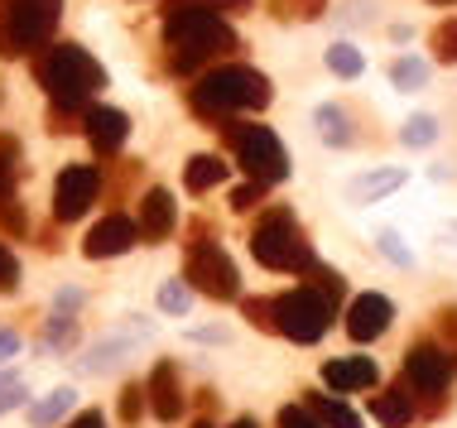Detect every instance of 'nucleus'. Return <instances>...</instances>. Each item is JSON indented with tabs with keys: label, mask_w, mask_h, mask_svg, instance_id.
I'll use <instances>...</instances> for the list:
<instances>
[{
	"label": "nucleus",
	"mask_w": 457,
	"mask_h": 428,
	"mask_svg": "<svg viewBox=\"0 0 457 428\" xmlns=\"http://www.w3.org/2000/svg\"><path fill=\"white\" fill-rule=\"evenodd\" d=\"M164 48H169V72L179 78H193L203 72V63L231 54L237 48V34L231 24L207 5H174L164 20Z\"/></svg>",
	"instance_id": "1"
},
{
	"label": "nucleus",
	"mask_w": 457,
	"mask_h": 428,
	"mask_svg": "<svg viewBox=\"0 0 457 428\" xmlns=\"http://www.w3.org/2000/svg\"><path fill=\"white\" fill-rule=\"evenodd\" d=\"M34 78L58 111H87V102L106 87V68L78 44H48L34 63Z\"/></svg>",
	"instance_id": "2"
},
{
	"label": "nucleus",
	"mask_w": 457,
	"mask_h": 428,
	"mask_svg": "<svg viewBox=\"0 0 457 428\" xmlns=\"http://www.w3.org/2000/svg\"><path fill=\"white\" fill-rule=\"evenodd\" d=\"M270 106V78L245 63H227L197 78L193 87V111L197 116H241Z\"/></svg>",
	"instance_id": "3"
},
{
	"label": "nucleus",
	"mask_w": 457,
	"mask_h": 428,
	"mask_svg": "<svg viewBox=\"0 0 457 428\" xmlns=\"http://www.w3.org/2000/svg\"><path fill=\"white\" fill-rule=\"evenodd\" d=\"M251 255L265 265V270L275 275H308L313 270V246H308V236L299 231L289 207H270V212L255 222L251 231Z\"/></svg>",
	"instance_id": "4"
},
{
	"label": "nucleus",
	"mask_w": 457,
	"mask_h": 428,
	"mask_svg": "<svg viewBox=\"0 0 457 428\" xmlns=\"http://www.w3.org/2000/svg\"><path fill=\"white\" fill-rule=\"evenodd\" d=\"M63 20V0H0V58H24L48 44Z\"/></svg>",
	"instance_id": "5"
},
{
	"label": "nucleus",
	"mask_w": 457,
	"mask_h": 428,
	"mask_svg": "<svg viewBox=\"0 0 457 428\" xmlns=\"http://www.w3.org/2000/svg\"><path fill=\"white\" fill-rule=\"evenodd\" d=\"M227 144H231V154H237L245 178H261V183L289 178V150L279 144V136L270 126H231Z\"/></svg>",
	"instance_id": "6"
},
{
	"label": "nucleus",
	"mask_w": 457,
	"mask_h": 428,
	"mask_svg": "<svg viewBox=\"0 0 457 428\" xmlns=\"http://www.w3.org/2000/svg\"><path fill=\"white\" fill-rule=\"evenodd\" d=\"M275 309H279V333L289 337V342H299V347H308V342H323V337H328L337 303H332L323 289L299 284V289L279 293Z\"/></svg>",
	"instance_id": "7"
},
{
	"label": "nucleus",
	"mask_w": 457,
	"mask_h": 428,
	"mask_svg": "<svg viewBox=\"0 0 457 428\" xmlns=\"http://www.w3.org/2000/svg\"><path fill=\"white\" fill-rule=\"evenodd\" d=\"M183 279H188V289L207 293V299H217V303H231L241 293L237 265H231V255L221 251L217 241H193L188 265H183Z\"/></svg>",
	"instance_id": "8"
},
{
	"label": "nucleus",
	"mask_w": 457,
	"mask_h": 428,
	"mask_svg": "<svg viewBox=\"0 0 457 428\" xmlns=\"http://www.w3.org/2000/svg\"><path fill=\"white\" fill-rule=\"evenodd\" d=\"M453 375H457V361L438 342H419V347H410V357H404V385L414 395H428V399L443 395L453 385Z\"/></svg>",
	"instance_id": "9"
},
{
	"label": "nucleus",
	"mask_w": 457,
	"mask_h": 428,
	"mask_svg": "<svg viewBox=\"0 0 457 428\" xmlns=\"http://www.w3.org/2000/svg\"><path fill=\"white\" fill-rule=\"evenodd\" d=\"M102 198V174L96 164H68L54 183V217L58 222H78L87 217V207Z\"/></svg>",
	"instance_id": "10"
},
{
	"label": "nucleus",
	"mask_w": 457,
	"mask_h": 428,
	"mask_svg": "<svg viewBox=\"0 0 457 428\" xmlns=\"http://www.w3.org/2000/svg\"><path fill=\"white\" fill-rule=\"evenodd\" d=\"M130 246H140V226H135L126 212H111L87 231L82 255H87V260H116V255H126Z\"/></svg>",
	"instance_id": "11"
},
{
	"label": "nucleus",
	"mask_w": 457,
	"mask_h": 428,
	"mask_svg": "<svg viewBox=\"0 0 457 428\" xmlns=\"http://www.w3.org/2000/svg\"><path fill=\"white\" fill-rule=\"evenodd\" d=\"M390 317H395V303L386 293H356L347 303V337L352 342H376L390 333Z\"/></svg>",
	"instance_id": "12"
},
{
	"label": "nucleus",
	"mask_w": 457,
	"mask_h": 428,
	"mask_svg": "<svg viewBox=\"0 0 457 428\" xmlns=\"http://www.w3.org/2000/svg\"><path fill=\"white\" fill-rule=\"evenodd\" d=\"M82 130H87V144L96 154H116L120 144H126V136H130V120H126V111H116V106H87L82 111Z\"/></svg>",
	"instance_id": "13"
},
{
	"label": "nucleus",
	"mask_w": 457,
	"mask_h": 428,
	"mask_svg": "<svg viewBox=\"0 0 457 428\" xmlns=\"http://www.w3.org/2000/svg\"><path fill=\"white\" fill-rule=\"evenodd\" d=\"M145 399H150V414L159 424H174L183 414V385H179V366L174 361H154L150 385H145Z\"/></svg>",
	"instance_id": "14"
},
{
	"label": "nucleus",
	"mask_w": 457,
	"mask_h": 428,
	"mask_svg": "<svg viewBox=\"0 0 457 428\" xmlns=\"http://www.w3.org/2000/svg\"><path fill=\"white\" fill-rule=\"evenodd\" d=\"M140 241H150V246H159V241H169V231L179 226V202L169 188H150L140 202Z\"/></svg>",
	"instance_id": "15"
},
{
	"label": "nucleus",
	"mask_w": 457,
	"mask_h": 428,
	"mask_svg": "<svg viewBox=\"0 0 457 428\" xmlns=\"http://www.w3.org/2000/svg\"><path fill=\"white\" fill-rule=\"evenodd\" d=\"M323 381H328V390H337V395H356V390L376 385L380 371L370 357H337V361L323 366Z\"/></svg>",
	"instance_id": "16"
},
{
	"label": "nucleus",
	"mask_w": 457,
	"mask_h": 428,
	"mask_svg": "<svg viewBox=\"0 0 457 428\" xmlns=\"http://www.w3.org/2000/svg\"><path fill=\"white\" fill-rule=\"evenodd\" d=\"M370 414H376V424H386V428H404V424H414V395H410V385L380 390V395L370 399Z\"/></svg>",
	"instance_id": "17"
},
{
	"label": "nucleus",
	"mask_w": 457,
	"mask_h": 428,
	"mask_svg": "<svg viewBox=\"0 0 457 428\" xmlns=\"http://www.w3.org/2000/svg\"><path fill=\"white\" fill-rule=\"evenodd\" d=\"M72 405H78V390L72 385H58V390H48L44 399H34L29 405V428H54V424H63Z\"/></svg>",
	"instance_id": "18"
},
{
	"label": "nucleus",
	"mask_w": 457,
	"mask_h": 428,
	"mask_svg": "<svg viewBox=\"0 0 457 428\" xmlns=\"http://www.w3.org/2000/svg\"><path fill=\"white\" fill-rule=\"evenodd\" d=\"M313 126H318V136H323V144H332V150H347V144H356L352 116L342 111V106H332V102H323L313 111Z\"/></svg>",
	"instance_id": "19"
},
{
	"label": "nucleus",
	"mask_w": 457,
	"mask_h": 428,
	"mask_svg": "<svg viewBox=\"0 0 457 428\" xmlns=\"http://www.w3.org/2000/svg\"><path fill=\"white\" fill-rule=\"evenodd\" d=\"M404 169H370V174L361 178H352V202H380V198H390L395 188H404Z\"/></svg>",
	"instance_id": "20"
},
{
	"label": "nucleus",
	"mask_w": 457,
	"mask_h": 428,
	"mask_svg": "<svg viewBox=\"0 0 457 428\" xmlns=\"http://www.w3.org/2000/svg\"><path fill=\"white\" fill-rule=\"evenodd\" d=\"M221 178H227V164H221L217 154H193V159H188V169H183V183H188V193H193V198L212 193Z\"/></svg>",
	"instance_id": "21"
},
{
	"label": "nucleus",
	"mask_w": 457,
	"mask_h": 428,
	"mask_svg": "<svg viewBox=\"0 0 457 428\" xmlns=\"http://www.w3.org/2000/svg\"><path fill=\"white\" fill-rule=\"evenodd\" d=\"M303 405L313 409V419L323 424V428H366L361 414H356L352 405H342V399H332V395H318V390L303 399Z\"/></svg>",
	"instance_id": "22"
},
{
	"label": "nucleus",
	"mask_w": 457,
	"mask_h": 428,
	"mask_svg": "<svg viewBox=\"0 0 457 428\" xmlns=\"http://www.w3.org/2000/svg\"><path fill=\"white\" fill-rule=\"evenodd\" d=\"M390 82L400 92H419L428 82V63H424V58H395V63H390Z\"/></svg>",
	"instance_id": "23"
},
{
	"label": "nucleus",
	"mask_w": 457,
	"mask_h": 428,
	"mask_svg": "<svg viewBox=\"0 0 457 428\" xmlns=\"http://www.w3.org/2000/svg\"><path fill=\"white\" fill-rule=\"evenodd\" d=\"M328 68L332 72H337V78H361V72H366V58H361V48H356V44H332L328 48Z\"/></svg>",
	"instance_id": "24"
},
{
	"label": "nucleus",
	"mask_w": 457,
	"mask_h": 428,
	"mask_svg": "<svg viewBox=\"0 0 457 428\" xmlns=\"http://www.w3.org/2000/svg\"><path fill=\"white\" fill-rule=\"evenodd\" d=\"M72 337H78V313H48V327H44V347H54V351H63L72 347Z\"/></svg>",
	"instance_id": "25"
},
{
	"label": "nucleus",
	"mask_w": 457,
	"mask_h": 428,
	"mask_svg": "<svg viewBox=\"0 0 457 428\" xmlns=\"http://www.w3.org/2000/svg\"><path fill=\"white\" fill-rule=\"evenodd\" d=\"M438 140V120L434 116H410L400 130V144H410V150H424V144Z\"/></svg>",
	"instance_id": "26"
},
{
	"label": "nucleus",
	"mask_w": 457,
	"mask_h": 428,
	"mask_svg": "<svg viewBox=\"0 0 457 428\" xmlns=\"http://www.w3.org/2000/svg\"><path fill=\"white\" fill-rule=\"evenodd\" d=\"M428 48H434L438 63H457V20L434 24V34H428Z\"/></svg>",
	"instance_id": "27"
},
{
	"label": "nucleus",
	"mask_w": 457,
	"mask_h": 428,
	"mask_svg": "<svg viewBox=\"0 0 457 428\" xmlns=\"http://www.w3.org/2000/svg\"><path fill=\"white\" fill-rule=\"evenodd\" d=\"M241 313L251 317L261 333H279V309H275V299H241Z\"/></svg>",
	"instance_id": "28"
},
{
	"label": "nucleus",
	"mask_w": 457,
	"mask_h": 428,
	"mask_svg": "<svg viewBox=\"0 0 457 428\" xmlns=\"http://www.w3.org/2000/svg\"><path fill=\"white\" fill-rule=\"evenodd\" d=\"M188 279H164V284H159V309L164 313H174V317H183L188 313Z\"/></svg>",
	"instance_id": "29"
},
{
	"label": "nucleus",
	"mask_w": 457,
	"mask_h": 428,
	"mask_svg": "<svg viewBox=\"0 0 457 428\" xmlns=\"http://www.w3.org/2000/svg\"><path fill=\"white\" fill-rule=\"evenodd\" d=\"M24 399H29V385H24V381H20L15 371H0V414L20 409Z\"/></svg>",
	"instance_id": "30"
},
{
	"label": "nucleus",
	"mask_w": 457,
	"mask_h": 428,
	"mask_svg": "<svg viewBox=\"0 0 457 428\" xmlns=\"http://www.w3.org/2000/svg\"><path fill=\"white\" fill-rule=\"evenodd\" d=\"M265 188H270V183H261V178L237 183V188H231V212H251V207L265 198Z\"/></svg>",
	"instance_id": "31"
},
{
	"label": "nucleus",
	"mask_w": 457,
	"mask_h": 428,
	"mask_svg": "<svg viewBox=\"0 0 457 428\" xmlns=\"http://www.w3.org/2000/svg\"><path fill=\"white\" fill-rule=\"evenodd\" d=\"M328 0H275V15H294V20H318Z\"/></svg>",
	"instance_id": "32"
},
{
	"label": "nucleus",
	"mask_w": 457,
	"mask_h": 428,
	"mask_svg": "<svg viewBox=\"0 0 457 428\" xmlns=\"http://www.w3.org/2000/svg\"><path fill=\"white\" fill-rule=\"evenodd\" d=\"M308 284H313V289H323L332 303L342 299V275H337V270H328V265H313V270H308Z\"/></svg>",
	"instance_id": "33"
},
{
	"label": "nucleus",
	"mask_w": 457,
	"mask_h": 428,
	"mask_svg": "<svg viewBox=\"0 0 457 428\" xmlns=\"http://www.w3.org/2000/svg\"><path fill=\"white\" fill-rule=\"evenodd\" d=\"M145 405H150V399H145V390H140V385H126V390H120V419H126V424L140 419Z\"/></svg>",
	"instance_id": "34"
},
{
	"label": "nucleus",
	"mask_w": 457,
	"mask_h": 428,
	"mask_svg": "<svg viewBox=\"0 0 457 428\" xmlns=\"http://www.w3.org/2000/svg\"><path fill=\"white\" fill-rule=\"evenodd\" d=\"M279 428H323V424L313 419V409H308V405H284L279 409Z\"/></svg>",
	"instance_id": "35"
},
{
	"label": "nucleus",
	"mask_w": 457,
	"mask_h": 428,
	"mask_svg": "<svg viewBox=\"0 0 457 428\" xmlns=\"http://www.w3.org/2000/svg\"><path fill=\"white\" fill-rule=\"evenodd\" d=\"M380 255H386V260H395V265H404V270L414 265V255L400 246V231H380Z\"/></svg>",
	"instance_id": "36"
},
{
	"label": "nucleus",
	"mask_w": 457,
	"mask_h": 428,
	"mask_svg": "<svg viewBox=\"0 0 457 428\" xmlns=\"http://www.w3.org/2000/svg\"><path fill=\"white\" fill-rule=\"evenodd\" d=\"M15 284H20V260L10 246H0V293H10Z\"/></svg>",
	"instance_id": "37"
},
{
	"label": "nucleus",
	"mask_w": 457,
	"mask_h": 428,
	"mask_svg": "<svg viewBox=\"0 0 457 428\" xmlns=\"http://www.w3.org/2000/svg\"><path fill=\"white\" fill-rule=\"evenodd\" d=\"M10 193H15V164H10V154L0 150V202H5Z\"/></svg>",
	"instance_id": "38"
},
{
	"label": "nucleus",
	"mask_w": 457,
	"mask_h": 428,
	"mask_svg": "<svg viewBox=\"0 0 457 428\" xmlns=\"http://www.w3.org/2000/svg\"><path fill=\"white\" fill-rule=\"evenodd\" d=\"M15 351H20V333H15V327H5V323H0V366H5L10 357H15Z\"/></svg>",
	"instance_id": "39"
},
{
	"label": "nucleus",
	"mask_w": 457,
	"mask_h": 428,
	"mask_svg": "<svg viewBox=\"0 0 457 428\" xmlns=\"http://www.w3.org/2000/svg\"><path fill=\"white\" fill-rule=\"evenodd\" d=\"M0 226H5V231H24V212H20V207L0 202Z\"/></svg>",
	"instance_id": "40"
},
{
	"label": "nucleus",
	"mask_w": 457,
	"mask_h": 428,
	"mask_svg": "<svg viewBox=\"0 0 457 428\" xmlns=\"http://www.w3.org/2000/svg\"><path fill=\"white\" fill-rule=\"evenodd\" d=\"M78 303H82V289H63L54 309H58V313H78Z\"/></svg>",
	"instance_id": "41"
},
{
	"label": "nucleus",
	"mask_w": 457,
	"mask_h": 428,
	"mask_svg": "<svg viewBox=\"0 0 457 428\" xmlns=\"http://www.w3.org/2000/svg\"><path fill=\"white\" fill-rule=\"evenodd\" d=\"M438 327H443V337L457 347V309H443V313H438Z\"/></svg>",
	"instance_id": "42"
},
{
	"label": "nucleus",
	"mask_w": 457,
	"mask_h": 428,
	"mask_svg": "<svg viewBox=\"0 0 457 428\" xmlns=\"http://www.w3.org/2000/svg\"><path fill=\"white\" fill-rule=\"evenodd\" d=\"M188 342H212V347H217V342H227V333H221V327H193Z\"/></svg>",
	"instance_id": "43"
},
{
	"label": "nucleus",
	"mask_w": 457,
	"mask_h": 428,
	"mask_svg": "<svg viewBox=\"0 0 457 428\" xmlns=\"http://www.w3.org/2000/svg\"><path fill=\"white\" fill-rule=\"evenodd\" d=\"M68 428H106V419H102L96 409H87V414H78V419H72Z\"/></svg>",
	"instance_id": "44"
},
{
	"label": "nucleus",
	"mask_w": 457,
	"mask_h": 428,
	"mask_svg": "<svg viewBox=\"0 0 457 428\" xmlns=\"http://www.w3.org/2000/svg\"><path fill=\"white\" fill-rule=\"evenodd\" d=\"M231 428H261V424H255L251 414H241V419H231Z\"/></svg>",
	"instance_id": "45"
},
{
	"label": "nucleus",
	"mask_w": 457,
	"mask_h": 428,
	"mask_svg": "<svg viewBox=\"0 0 457 428\" xmlns=\"http://www.w3.org/2000/svg\"><path fill=\"white\" fill-rule=\"evenodd\" d=\"M193 428H212V424H207V419H197V424H193Z\"/></svg>",
	"instance_id": "46"
},
{
	"label": "nucleus",
	"mask_w": 457,
	"mask_h": 428,
	"mask_svg": "<svg viewBox=\"0 0 457 428\" xmlns=\"http://www.w3.org/2000/svg\"><path fill=\"white\" fill-rule=\"evenodd\" d=\"M434 5H457V0H434Z\"/></svg>",
	"instance_id": "47"
}]
</instances>
